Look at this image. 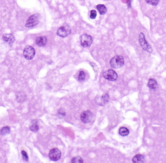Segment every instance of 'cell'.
<instances>
[{
	"label": "cell",
	"mask_w": 166,
	"mask_h": 163,
	"mask_svg": "<svg viewBox=\"0 0 166 163\" xmlns=\"http://www.w3.org/2000/svg\"><path fill=\"white\" fill-rule=\"evenodd\" d=\"M124 58L121 55H115L110 60V66L113 69H118L123 66Z\"/></svg>",
	"instance_id": "obj_1"
},
{
	"label": "cell",
	"mask_w": 166,
	"mask_h": 163,
	"mask_svg": "<svg viewBox=\"0 0 166 163\" xmlns=\"http://www.w3.org/2000/svg\"><path fill=\"white\" fill-rule=\"evenodd\" d=\"M139 44L141 46V47L146 52L151 53L152 52V48L150 46V44L148 43V42L145 40V36L143 33H140L139 34Z\"/></svg>",
	"instance_id": "obj_2"
},
{
	"label": "cell",
	"mask_w": 166,
	"mask_h": 163,
	"mask_svg": "<svg viewBox=\"0 0 166 163\" xmlns=\"http://www.w3.org/2000/svg\"><path fill=\"white\" fill-rule=\"evenodd\" d=\"M39 18H40V16L39 14L31 15L26 20V23H25V26L27 28H31L33 26L37 25L39 22Z\"/></svg>",
	"instance_id": "obj_3"
},
{
	"label": "cell",
	"mask_w": 166,
	"mask_h": 163,
	"mask_svg": "<svg viewBox=\"0 0 166 163\" xmlns=\"http://www.w3.org/2000/svg\"><path fill=\"white\" fill-rule=\"evenodd\" d=\"M36 55V50L31 46H26L23 50V56L27 60H31Z\"/></svg>",
	"instance_id": "obj_4"
},
{
	"label": "cell",
	"mask_w": 166,
	"mask_h": 163,
	"mask_svg": "<svg viewBox=\"0 0 166 163\" xmlns=\"http://www.w3.org/2000/svg\"><path fill=\"white\" fill-rule=\"evenodd\" d=\"M70 34H71V28L68 25H64L60 27L57 31V36L62 38L68 36Z\"/></svg>",
	"instance_id": "obj_5"
},
{
	"label": "cell",
	"mask_w": 166,
	"mask_h": 163,
	"mask_svg": "<svg viewBox=\"0 0 166 163\" xmlns=\"http://www.w3.org/2000/svg\"><path fill=\"white\" fill-rule=\"evenodd\" d=\"M80 42L83 47H88L92 43V38L88 34H83L80 38Z\"/></svg>",
	"instance_id": "obj_6"
},
{
	"label": "cell",
	"mask_w": 166,
	"mask_h": 163,
	"mask_svg": "<svg viewBox=\"0 0 166 163\" xmlns=\"http://www.w3.org/2000/svg\"><path fill=\"white\" fill-rule=\"evenodd\" d=\"M103 77L110 81H115L118 79V74L117 73L113 70H109L106 71L103 74Z\"/></svg>",
	"instance_id": "obj_7"
},
{
	"label": "cell",
	"mask_w": 166,
	"mask_h": 163,
	"mask_svg": "<svg viewBox=\"0 0 166 163\" xmlns=\"http://www.w3.org/2000/svg\"><path fill=\"white\" fill-rule=\"evenodd\" d=\"M49 157L53 161H57L61 157V152L58 149H52L49 151Z\"/></svg>",
	"instance_id": "obj_8"
},
{
	"label": "cell",
	"mask_w": 166,
	"mask_h": 163,
	"mask_svg": "<svg viewBox=\"0 0 166 163\" xmlns=\"http://www.w3.org/2000/svg\"><path fill=\"white\" fill-rule=\"evenodd\" d=\"M81 119L84 123H89L93 119V115L89 110L84 111L81 115Z\"/></svg>",
	"instance_id": "obj_9"
},
{
	"label": "cell",
	"mask_w": 166,
	"mask_h": 163,
	"mask_svg": "<svg viewBox=\"0 0 166 163\" xmlns=\"http://www.w3.org/2000/svg\"><path fill=\"white\" fill-rule=\"evenodd\" d=\"M109 99H110L109 94L108 93H105V94H103L101 97H97V98H96V102L99 105L104 106L107 103H108Z\"/></svg>",
	"instance_id": "obj_10"
},
{
	"label": "cell",
	"mask_w": 166,
	"mask_h": 163,
	"mask_svg": "<svg viewBox=\"0 0 166 163\" xmlns=\"http://www.w3.org/2000/svg\"><path fill=\"white\" fill-rule=\"evenodd\" d=\"M3 40L5 42H6L10 45H12L13 44V42H15V37L12 34H5L3 36Z\"/></svg>",
	"instance_id": "obj_11"
},
{
	"label": "cell",
	"mask_w": 166,
	"mask_h": 163,
	"mask_svg": "<svg viewBox=\"0 0 166 163\" xmlns=\"http://www.w3.org/2000/svg\"><path fill=\"white\" fill-rule=\"evenodd\" d=\"M47 38L44 36H40L37 38L36 39V44L37 46L42 47L46 45L47 44Z\"/></svg>",
	"instance_id": "obj_12"
},
{
	"label": "cell",
	"mask_w": 166,
	"mask_h": 163,
	"mask_svg": "<svg viewBox=\"0 0 166 163\" xmlns=\"http://www.w3.org/2000/svg\"><path fill=\"white\" fill-rule=\"evenodd\" d=\"M144 160L145 157L142 154H137L132 159V161L134 163H142L144 162Z\"/></svg>",
	"instance_id": "obj_13"
},
{
	"label": "cell",
	"mask_w": 166,
	"mask_h": 163,
	"mask_svg": "<svg viewBox=\"0 0 166 163\" xmlns=\"http://www.w3.org/2000/svg\"><path fill=\"white\" fill-rule=\"evenodd\" d=\"M147 85H148V87L150 89H152V90L156 89L157 88V86H158L156 80L154 79H150Z\"/></svg>",
	"instance_id": "obj_14"
},
{
	"label": "cell",
	"mask_w": 166,
	"mask_h": 163,
	"mask_svg": "<svg viewBox=\"0 0 166 163\" xmlns=\"http://www.w3.org/2000/svg\"><path fill=\"white\" fill-rule=\"evenodd\" d=\"M96 8L97 9L98 12L102 15H105L107 12V8L105 7V5H101V4L98 5H97Z\"/></svg>",
	"instance_id": "obj_15"
},
{
	"label": "cell",
	"mask_w": 166,
	"mask_h": 163,
	"mask_svg": "<svg viewBox=\"0 0 166 163\" xmlns=\"http://www.w3.org/2000/svg\"><path fill=\"white\" fill-rule=\"evenodd\" d=\"M30 129L31 130L32 132H37L39 129V127L37 124V120H34L32 122V124L31 125L30 127Z\"/></svg>",
	"instance_id": "obj_16"
},
{
	"label": "cell",
	"mask_w": 166,
	"mask_h": 163,
	"mask_svg": "<svg viewBox=\"0 0 166 163\" xmlns=\"http://www.w3.org/2000/svg\"><path fill=\"white\" fill-rule=\"evenodd\" d=\"M119 134L123 137L127 136L129 134V130L126 127H121L119 130Z\"/></svg>",
	"instance_id": "obj_17"
},
{
	"label": "cell",
	"mask_w": 166,
	"mask_h": 163,
	"mask_svg": "<svg viewBox=\"0 0 166 163\" xmlns=\"http://www.w3.org/2000/svg\"><path fill=\"white\" fill-rule=\"evenodd\" d=\"M10 132V128L9 127H3L2 130L1 131H0V133L2 136H5L8 134Z\"/></svg>",
	"instance_id": "obj_18"
},
{
	"label": "cell",
	"mask_w": 166,
	"mask_h": 163,
	"mask_svg": "<svg viewBox=\"0 0 166 163\" xmlns=\"http://www.w3.org/2000/svg\"><path fill=\"white\" fill-rule=\"evenodd\" d=\"M86 79V74L83 71H81L78 75V80L79 81H84Z\"/></svg>",
	"instance_id": "obj_19"
},
{
	"label": "cell",
	"mask_w": 166,
	"mask_h": 163,
	"mask_svg": "<svg viewBox=\"0 0 166 163\" xmlns=\"http://www.w3.org/2000/svg\"><path fill=\"white\" fill-rule=\"evenodd\" d=\"M71 162L72 163H82L83 162V159L79 156H76L73 158V159L71 160Z\"/></svg>",
	"instance_id": "obj_20"
},
{
	"label": "cell",
	"mask_w": 166,
	"mask_h": 163,
	"mask_svg": "<svg viewBox=\"0 0 166 163\" xmlns=\"http://www.w3.org/2000/svg\"><path fill=\"white\" fill-rule=\"evenodd\" d=\"M145 2L152 6H157L159 2V0H145Z\"/></svg>",
	"instance_id": "obj_21"
},
{
	"label": "cell",
	"mask_w": 166,
	"mask_h": 163,
	"mask_svg": "<svg viewBox=\"0 0 166 163\" xmlns=\"http://www.w3.org/2000/svg\"><path fill=\"white\" fill-rule=\"evenodd\" d=\"M66 113L65 112V110H64L63 109H60L58 110V116L59 118H63L65 116Z\"/></svg>",
	"instance_id": "obj_22"
},
{
	"label": "cell",
	"mask_w": 166,
	"mask_h": 163,
	"mask_svg": "<svg viewBox=\"0 0 166 163\" xmlns=\"http://www.w3.org/2000/svg\"><path fill=\"white\" fill-rule=\"evenodd\" d=\"M97 16V13L96 11L94 10H92L91 11V14H90V18L91 19H95Z\"/></svg>",
	"instance_id": "obj_23"
},
{
	"label": "cell",
	"mask_w": 166,
	"mask_h": 163,
	"mask_svg": "<svg viewBox=\"0 0 166 163\" xmlns=\"http://www.w3.org/2000/svg\"><path fill=\"white\" fill-rule=\"evenodd\" d=\"M21 155L23 156V159L25 161H28V154H26V152L25 151H21Z\"/></svg>",
	"instance_id": "obj_24"
}]
</instances>
